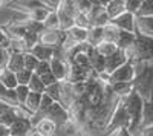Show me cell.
<instances>
[{"instance_id": "obj_23", "label": "cell", "mask_w": 153, "mask_h": 136, "mask_svg": "<svg viewBox=\"0 0 153 136\" xmlns=\"http://www.w3.org/2000/svg\"><path fill=\"white\" fill-rule=\"evenodd\" d=\"M91 64H92V69L97 73L106 72V57L101 55L100 52H97L95 47H94V51L91 52Z\"/></svg>"}, {"instance_id": "obj_43", "label": "cell", "mask_w": 153, "mask_h": 136, "mask_svg": "<svg viewBox=\"0 0 153 136\" xmlns=\"http://www.w3.org/2000/svg\"><path fill=\"white\" fill-rule=\"evenodd\" d=\"M0 136H11V130H9V126L0 122Z\"/></svg>"}, {"instance_id": "obj_30", "label": "cell", "mask_w": 153, "mask_h": 136, "mask_svg": "<svg viewBox=\"0 0 153 136\" xmlns=\"http://www.w3.org/2000/svg\"><path fill=\"white\" fill-rule=\"evenodd\" d=\"M28 87H29V90H32V92H40V93H43V92L46 90L45 83L42 81L40 75H37L35 72L32 73V77H31V80H29V83H28Z\"/></svg>"}, {"instance_id": "obj_2", "label": "cell", "mask_w": 153, "mask_h": 136, "mask_svg": "<svg viewBox=\"0 0 153 136\" xmlns=\"http://www.w3.org/2000/svg\"><path fill=\"white\" fill-rule=\"evenodd\" d=\"M127 58L130 61H149L153 63V37H146L141 34H136L135 41L124 49Z\"/></svg>"}, {"instance_id": "obj_42", "label": "cell", "mask_w": 153, "mask_h": 136, "mask_svg": "<svg viewBox=\"0 0 153 136\" xmlns=\"http://www.w3.org/2000/svg\"><path fill=\"white\" fill-rule=\"evenodd\" d=\"M8 87H6V86L2 83V81H0V100H3V101H6L8 103Z\"/></svg>"}, {"instance_id": "obj_8", "label": "cell", "mask_w": 153, "mask_h": 136, "mask_svg": "<svg viewBox=\"0 0 153 136\" xmlns=\"http://www.w3.org/2000/svg\"><path fill=\"white\" fill-rule=\"evenodd\" d=\"M51 63V70L55 75V78L58 81H65L68 80V72H69V61L61 57L60 54H55L52 58L49 60Z\"/></svg>"}, {"instance_id": "obj_29", "label": "cell", "mask_w": 153, "mask_h": 136, "mask_svg": "<svg viewBox=\"0 0 153 136\" xmlns=\"http://www.w3.org/2000/svg\"><path fill=\"white\" fill-rule=\"evenodd\" d=\"M43 26L49 28V29L60 28V17H58V11L57 9H51L49 11V14L46 16V18L43 21Z\"/></svg>"}, {"instance_id": "obj_46", "label": "cell", "mask_w": 153, "mask_h": 136, "mask_svg": "<svg viewBox=\"0 0 153 136\" xmlns=\"http://www.w3.org/2000/svg\"><path fill=\"white\" fill-rule=\"evenodd\" d=\"M138 135H144V136H153V126H150V127H147V129H144V130H141Z\"/></svg>"}, {"instance_id": "obj_34", "label": "cell", "mask_w": 153, "mask_h": 136, "mask_svg": "<svg viewBox=\"0 0 153 136\" xmlns=\"http://www.w3.org/2000/svg\"><path fill=\"white\" fill-rule=\"evenodd\" d=\"M38 61H40V60H38L31 51H26V52H25V67H26V69H29V70H35V67H37V64H38Z\"/></svg>"}, {"instance_id": "obj_40", "label": "cell", "mask_w": 153, "mask_h": 136, "mask_svg": "<svg viewBox=\"0 0 153 136\" xmlns=\"http://www.w3.org/2000/svg\"><path fill=\"white\" fill-rule=\"evenodd\" d=\"M92 6H94V2H92V0H76V11L89 12Z\"/></svg>"}, {"instance_id": "obj_10", "label": "cell", "mask_w": 153, "mask_h": 136, "mask_svg": "<svg viewBox=\"0 0 153 136\" xmlns=\"http://www.w3.org/2000/svg\"><path fill=\"white\" fill-rule=\"evenodd\" d=\"M110 21L113 24H117L120 29H124V31H130V32H135V23H136V14L133 12H129V11H124L121 12L120 16L110 18Z\"/></svg>"}, {"instance_id": "obj_33", "label": "cell", "mask_w": 153, "mask_h": 136, "mask_svg": "<svg viewBox=\"0 0 153 136\" xmlns=\"http://www.w3.org/2000/svg\"><path fill=\"white\" fill-rule=\"evenodd\" d=\"M29 87H28V84H19L17 87H16V93H17V100H19V104L23 106L25 101H26V98L29 95Z\"/></svg>"}, {"instance_id": "obj_11", "label": "cell", "mask_w": 153, "mask_h": 136, "mask_svg": "<svg viewBox=\"0 0 153 136\" xmlns=\"http://www.w3.org/2000/svg\"><path fill=\"white\" fill-rule=\"evenodd\" d=\"M32 122L29 116H19L12 124L9 126L11 136H26L32 130Z\"/></svg>"}, {"instance_id": "obj_47", "label": "cell", "mask_w": 153, "mask_h": 136, "mask_svg": "<svg viewBox=\"0 0 153 136\" xmlns=\"http://www.w3.org/2000/svg\"><path fill=\"white\" fill-rule=\"evenodd\" d=\"M9 3V0H0V8H6Z\"/></svg>"}, {"instance_id": "obj_45", "label": "cell", "mask_w": 153, "mask_h": 136, "mask_svg": "<svg viewBox=\"0 0 153 136\" xmlns=\"http://www.w3.org/2000/svg\"><path fill=\"white\" fill-rule=\"evenodd\" d=\"M43 2H45L51 9H57V8H58V5L61 3V0H43Z\"/></svg>"}, {"instance_id": "obj_14", "label": "cell", "mask_w": 153, "mask_h": 136, "mask_svg": "<svg viewBox=\"0 0 153 136\" xmlns=\"http://www.w3.org/2000/svg\"><path fill=\"white\" fill-rule=\"evenodd\" d=\"M8 6L12 8V9H16V11L28 12V11H32L34 8L48 6V5L43 2V0H9Z\"/></svg>"}, {"instance_id": "obj_38", "label": "cell", "mask_w": 153, "mask_h": 136, "mask_svg": "<svg viewBox=\"0 0 153 136\" xmlns=\"http://www.w3.org/2000/svg\"><path fill=\"white\" fill-rule=\"evenodd\" d=\"M9 49L3 44H0V69H5L8 64V60H9Z\"/></svg>"}, {"instance_id": "obj_39", "label": "cell", "mask_w": 153, "mask_h": 136, "mask_svg": "<svg viewBox=\"0 0 153 136\" xmlns=\"http://www.w3.org/2000/svg\"><path fill=\"white\" fill-rule=\"evenodd\" d=\"M34 72L37 73V75H43V73H46V72H51V63L48 60H40Z\"/></svg>"}, {"instance_id": "obj_5", "label": "cell", "mask_w": 153, "mask_h": 136, "mask_svg": "<svg viewBox=\"0 0 153 136\" xmlns=\"http://www.w3.org/2000/svg\"><path fill=\"white\" fill-rule=\"evenodd\" d=\"M65 35H66V31L61 29V28H54V29L45 28L40 34H38V43L51 46L57 51V49L61 47L63 40H65Z\"/></svg>"}, {"instance_id": "obj_20", "label": "cell", "mask_w": 153, "mask_h": 136, "mask_svg": "<svg viewBox=\"0 0 153 136\" xmlns=\"http://www.w3.org/2000/svg\"><path fill=\"white\" fill-rule=\"evenodd\" d=\"M112 86V90L115 92L120 100L124 96H127L132 90H133V83L132 81H115V83H109Z\"/></svg>"}, {"instance_id": "obj_24", "label": "cell", "mask_w": 153, "mask_h": 136, "mask_svg": "<svg viewBox=\"0 0 153 136\" xmlns=\"http://www.w3.org/2000/svg\"><path fill=\"white\" fill-rule=\"evenodd\" d=\"M136 38V32H130V31H124L121 29L120 31V35L117 38V46L120 49H127Z\"/></svg>"}, {"instance_id": "obj_1", "label": "cell", "mask_w": 153, "mask_h": 136, "mask_svg": "<svg viewBox=\"0 0 153 136\" xmlns=\"http://www.w3.org/2000/svg\"><path fill=\"white\" fill-rule=\"evenodd\" d=\"M135 78L133 89L144 100L153 96V63L149 61H135Z\"/></svg>"}, {"instance_id": "obj_3", "label": "cell", "mask_w": 153, "mask_h": 136, "mask_svg": "<svg viewBox=\"0 0 153 136\" xmlns=\"http://www.w3.org/2000/svg\"><path fill=\"white\" fill-rule=\"evenodd\" d=\"M127 112L130 116V135H138L139 126H141V118H143V106H144V98L139 95L135 89L124 98H121Z\"/></svg>"}, {"instance_id": "obj_22", "label": "cell", "mask_w": 153, "mask_h": 136, "mask_svg": "<svg viewBox=\"0 0 153 136\" xmlns=\"http://www.w3.org/2000/svg\"><path fill=\"white\" fill-rule=\"evenodd\" d=\"M0 81H2L8 89H16L17 86H19L16 72H12V70L8 69V67H5V69L0 70Z\"/></svg>"}, {"instance_id": "obj_36", "label": "cell", "mask_w": 153, "mask_h": 136, "mask_svg": "<svg viewBox=\"0 0 153 136\" xmlns=\"http://www.w3.org/2000/svg\"><path fill=\"white\" fill-rule=\"evenodd\" d=\"M32 73H34V72H32V70H29V69H26V67H23L22 70L16 72L19 84H28V83H29V80H31V77H32Z\"/></svg>"}, {"instance_id": "obj_19", "label": "cell", "mask_w": 153, "mask_h": 136, "mask_svg": "<svg viewBox=\"0 0 153 136\" xmlns=\"http://www.w3.org/2000/svg\"><path fill=\"white\" fill-rule=\"evenodd\" d=\"M42 96H43V93H40V92H32V90L29 92L26 101H25V104H23L25 110H26L29 115L35 113L37 110H38V107H40V103H42Z\"/></svg>"}, {"instance_id": "obj_18", "label": "cell", "mask_w": 153, "mask_h": 136, "mask_svg": "<svg viewBox=\"0 0 153 136\" xmlns=\"http://www.w3.org/2000/svg\"><path fill=\"white\" fill-rule=\"evenodd\" d=\"M3 29H5L8 37H17V38H23V35L26 34V31H28V28L25 26L23 23L14 21V20H11L8 24H5Z\"/></svg>"}, {"instance_id": "obj_48", "label": "cell", "mask_w": 153, "mask_h": 136, "mask_svg": "<svg viewBox=\"0 0 153 136\" xmlns=\"http://www.w3.org/2000/svg\"><path fill=\"white\" fill-rule=\"evenodd\" d=\"M0 70H2V69H0Z\"/></svg>"}, {"instance_id": "obj_7", "label": "cell", "mask_w": 153, "mask_h": 136, "mask_svg": "<svg viewBox=\"0 0 153 136\" xmlns=\"http://www.w3.org/2000/svg\"><path fill=\"white\" fill-rule=\"evenodd\" d=\"M135 78V64L133 61L127 60L124 64H121L118 69H115L109 75V83L115 81H133Z\"/></svg>"}, {"instance_id": "obj_41", "label": "cell", "mask_w": 153, "mask_h": 136, "mask_svg": "<svg viewBox=\"0 0 153 136\" xmlns=\"http://www.w3.org/2000/svg\"><path fill=\"white\" fill-rule=\"evenodd\" d=\"M40 78H42V81L45 83V86H49V84H52V83L58 81V80L55 78V75L52 73V70H51V72H46V73H43V75H40Z\"/></svg>"}, {"instance_id": "obj_27", "label": "cell", "mask_w": 153, "mask_h": 136, "mask_svg": "<svg viewBox=\"0 0 153 136\" xmlns=\"http://www.w3.org/2000/svg\"><path fill=\"white\" fill-rule=\"evenodd\" d=\"M120 28L117 26V24H113L112 21H109L106 26H103V35H104V40L107 41H113V43H117V38H118V35H120Z\"/></svg>"}, {"instance_id": "obj_28", "label": "cell", "mask_w": 153, "mask_h": 136, "mask_svg": "<svg viewBox=\"0 0 153 136\" xmlns=\"http://www.w3.org/2000/svg\"><path fill=\"white\" fill-rule=\"evenodd\" d=\"M95 49H97V52H100L101 55L107 57V55H110L112 52H115V51H117V49H118V46H117V43H113V41L103 40V41H100V43L95 46Z\"/></svg>"}, {"instance_id": "obj_26", "label": "cell", "mask_w": 153, "mask_h": 136, "mask_svg": "<svg viewBox=\"0 0 153 136\" xmlns=\"http://www.w3.org/2000/svg\"><path fill=\"white\" fill-rule=\"evenodd\" d=\"M104 40L103 35V26H91L87 31V41L92 46H97L100 41Z\"/></svg>"}, {"instance_id": "obj_44", "label": "cell", "mask_w": 153, "mask_h": 136, "mask_svg": "<svg viewBox=\"0 0 153 136\" xmlns=\"http://www.w3.org/2000/svg\"><path fill=\"white\" fill-rule=\"evenodd\" d=\"M0 44H3V46L8 44V35H6L3 26H0Z\"/></svg>"}, {"instance_id": "obj_12", "label": "cell", "mask_w": 153, "mask_h": 136, "mask_svg": "<svg viewBox=\"0 0 153 136\" xmlns=\"http://www.w3.org/2000/svg\"><path fill=\"white\" fill-rule=\"evenodd\" d=\"M127 60H129V58H127L126 51H124V49H120V47H118L115 52H112L110 55L106 57V72L110 75V73H112L115 69H118L121 64H124Z\"/></svg>"}, {"instance_id": "obj_16", "label": "cell", "mask_w": 153, "mask_h": 136, "mask_svg": "<svg viewBox=\"0 0 153 136\" xmlns=\"http://www.w3.org/2000/svg\"><path fill=\"white\" fill-rule=\"evenodd\" d=\"M153 126V96L149 100H144L143 106V118H141V126H139V132ZM138 132V133H139Z\"/></svg>"}, {"instance_id": "obj_25", "label": "cell", "mask_w": 153, "mask_h": 136, "mask_svg": "<svg viewBox=\"0 0 153 136\" xmlns=\"http://www.w3.org/2000/svg\"><path fill=\"white\" fill-rule=\"evenodd\" d=\"M107 14L110 16V18L120 16L121 12L126 11V5H124V0H109V2L104 5Z\"/></svg>"}, {"instance_id": "obj_13", "label": "cell", "mask_w": 153, "mask_h": 136, "mask_svg": "<svg viewBox=\"0 0 153 136\" xmlns=\"http://www.w3.org/2000/svg\"><path fill=\"white\" fill-rule=\"evenodd\" d=\"M135 32L146 37H153V16H136Z\"/></svg>"}, {"instance_id": "obj_9", "label": "cell", "mask_w": 153, "mask_h": 136, "mask_svg": "<svg viewBox=\"0 0 153 136\" xmlns=\"http://www.w3.org/2000/svg\"><path fill=\"white\" fill-rule=\"evenodd\" d=\"M87 14L91 20V26H106L110 21V16L107 14L104 5H94Z\"/></svg>"}, {"instance_id": "obj_4", "label": "cell", "mask_w": 153, "mask_h": 136, "mask_svg": "<svg viewBox=\"0 0 153 136\" xmlns=\"http://www.w3.org/2000/svg\"><path fill=\"white\" fill-rule=\"evenodd\" d=\"M121 127H126V129L130 127V116H129V112H127L123 100H120L117 103V106H115L113 112L110 115V119H109L107 126H106L104 135H110L112 132H115L117 129H121Z\"/></svg>"}, {"instance_id": "obj_35", "label": "cell", "mask_w": 153, "mask_h": 136, "mask_svg": "<svg viewBox=\"0 0 153 136\" xmlns=\"http://www.w3.org/2000/svg\"><path fill=\"white\" fill-rule=\"evenodd\" d=\"M124 5H126V11L133 12V14L138 16L139 9L143 6V0H124Z\"/></svg>"}, {"instance_id": "obj_6", "label": "cell", "mask_w": 153, "mask_h": 136, "mask_svg": "<svg viewBox=\"0 0 153 136\" xmlns=\"http://www.w3.org/2000/svg\"><path fill=\"white\" fill-rule=\"evenodd\" d=\"M45 118L52 119L57 126H61L69 121V110L58 101H54L45 112Z\"/></svg>"}, {"instance_id": "obj_37", "label": "cell", "mask_w": 153, "mask_h": 136, "mask_svg": "<svg viewBox=\"0 0 153 136\" xmlns=\"http://www.w3.org/2000/svg\"><path fill=\"white\" fill-rule=\"evenodd\" d=\"M138 16H153V0H143V6Z\"/></svg>"}, {"instance_id": "obj_21", "label": "cell", "mask_w": 153, "mask_h": 136, "mask_svg": "<svg viewBox=\"0 0 153 136\" xmlns=\"http://www.w3.org/2000/svg\"><path fill=\"white\" fill-rule=\"evenodd\" d=\"M6 67L11 69L12 72L22 70L25 67V52H11Z\"/></svg>"}, {"instance_id": "obj_15", "label": "cell", "mask_w": 153, "mask_h": 136, "mask_svg": "<svg viewBox=\"0 0 153 136\" xmlns=\"http://www.w3.org/2000/svg\"><path fill=\"white\" fill-rule=\"evenodd\" d=\"M57 124L49 119V118H42L38 122L34 124V129L37 130L38 136H52V135H57Z\"/></svg>"}, {"instance_id": "obj_17", "label": "cell", "mask_w": 153, "mask_h": 136, "mask_svg": "<svg viewBox=\"0 0 153 136\" xmlns=\"http://www.w3.org/2000/svg\"><path fill=\"white\" fill-rule=\"evenodd\" d=\"M31 52L38 58V60H51L54 55H55V49L51 47V46H46L43 43H35L32 47H31Z\"/></svg>"}, {"instance_id": "obj_32", "label": "cell", "mask_w": 153, "mask_h": 136, "mask_svg": "<svg viewBox=\"0 0 153 136\" xmlns=\"http://www.w3.org/2000/svg\"><path fill=\"white\" fill-rule=\"evenodd\" d=\"M54 101H60V92H61V81H55L52 84L46 86V90H45Z\"/></svg>"}, {"instance_id": "obj_31", "label": "cell", "mask_w": 153, "mask_h": 136, "mask_svg": "<svg viewBox=\"0 0 153 136\" xmlns=\"http://www.w3.org/2000/svg\"><path fill=\"white\" fill-rule=\"evenodd\" d=\"M74 24L83 28H91V20H89V14L83 11H75L74 14Z\"/></svg>"}]
</instances>
